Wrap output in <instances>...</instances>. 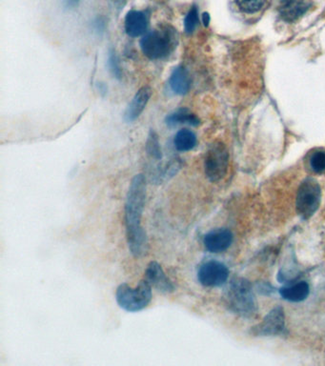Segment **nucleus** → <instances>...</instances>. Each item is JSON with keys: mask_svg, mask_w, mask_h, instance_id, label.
I'll return each instance as SVG.
<instances>
[{"mask_svg": "<svg viewBox=\"0 0 325 366\" xmlns=\"http://www.w3.org/2000/svg\"><path fill=\"white\" fill-rule=\"evenodd\" d=\"M144 278L157 291L171 293L175 290V285L163 271L161 265L156 261H151L146 268Z\"/></svg>", "mask_w": 325, "mask_h": 366, "instance_id": "1a4fd4ad", "label": "nucleus"}, {"mask_svg": "<svg viewBox=\"0 0 325 366\" xmlns=\"http://www.w3.org/2000/svg\"><path fill=\"white\" fill-rule=\"evenodd\" d=\"M171 90L177 94H186L191 88V77L185 67L178 66L171 74L169 79Z\"/></svg>", "mask_w": 325, "mask_h": 366, "instance_id": "4468645a", "label": "nucleus"}, {"mask_svg": "<svg viewBox=\"0 0 325 366\" xmlns=\"http://www.w3.org/2000/svg\"><path fill=\"white\" fill-rule=\"evenodd\" d=\"M145 148H146V152L150 157L156 160H160L162 158V151H161V146L159 143L158 136L154 130H151L149 132V135L146 140Z\"/></svg>", "mask_w": 325, "mask_h": 366, "instance_id": "a211bd4d", "label": "nucleus"}, {"mask_svg": "<svg viewBox=\"0 0 325 366\" xmlns=\"http://www.w3.org/2000/svg\"><path fill=\"white\" fill-rule=\"evenodd\" d=\"M310 165L315 173L322 174L325 172V152L317 151L310 158Z\"/></svg>", "mask_w": 325, "mask_h": 366, "instance_id": "4be33fe9", "label": "nucleus"}, {"mask_svg": "<svg viewBox=\"0 0 325 366\" xmlns=\"http://www.w3.org/2000/svg\"><path fill=\"white\" fill-rule=\"evenodd\" d=\"M108 63L109 70L111 74L114 76V77L120 79L122 77V69L120 67L118 58L115 52V50L110 49L108 54Z\"/></svg>", "mask_w": 325, "mask_h": 366, "instance_id": "412c9836", "label": "nucleus"}, {"mask_svg": "<svg viewBox=\"0 0 325 366\" xmlns=\"http://www.w3.org/2000/svg\"><path fill=\"white\" fill-rule=\"evenodd\" d=\"M266 0H236L241 11L247 14H253L260 11L264 7Z\"/></svg>", "mask_w": 325, "mask_h": 366, "instance_id": "aec40b11", "label": "nucleus"}, {"mask_svg": "<svg viewBox=\"0 0 325 366\" xmlns=\"http://www.w3.org/2000/svg\"><path fill=\"white\" fill-rule=\"evenodd\" d=\"M147 196V183L144 175L139 174L130 183L125 202V226L129 250L135 258L146 255L148 237L141 226V217Z\"/></svg>", "mask_w": 325, "mask_h": 366, "instance_id": "f257e3e1", "label": "nucleus"}, {"mask_svg": "<svg viewBox=\"0 0 325 366\" xmlns=\"http://www.w3.org/2000/svg\"><path fill=\"white\" fill-rule=\"evenodd\" d=\"M178 43L177 30L171 26L161 27L147 32L140 40V49L143 55L151 61L167 58Z\"/></svg>", "mask_w": 325, "mask_h": 366, "instance_id": "f03ea898", "label": "nucleus"}, {"mask_svg": "<svg viewBox=\"0 0 325 366\" xmlns=\"http://www.w3.org/2000/svg\"><path fill=\"white\" fill-rule=\"evenodd\" d=\"M229 276V270L223 263L217 260H209L201 265L198 278L203 286L218 287L223 285Z\"/></svg>", "mask_w": 325, "mask_h": 366, "instance_id": "0eeeda50", "label": "nucleus"}, {"mask_svg": "<svg viewBox=\"0 0 325 366\" xmlns=\"http://www.w3.org/2000/svg\"><path fill=\"white\" fill-rule=\"evenodd\" d=\"M228 161L229 154L225 145L219 141L211 144L204 160V170L207 179L212 183L222 180L227 172Z\"/></svg>", "mask_w": 325, "mask_h": 366, "instance_id": "39448f33", "label": "nucleus"}, {"mask_svg": "<svg viewBox=\"0 0 325 366\" xmlns=\"http://www.w3.org/2000/svg\"><path fill=\"white\" fill-rule=\"evenodd\" d=\"M224 298L227 306L236 314L250 317L256 312V302L252 286L244 278L232 280Z\"/></svg>", "mask_w": 325, "mask_h": 366, "instance_id": "20e7f679", "label": "nucleus"}, {"mask_svg": "<svg viewBox=\"0 0 325 366\" xmlns=\"http://www.w3.org/2000/svg\"><path fill=\"white\" fill-rule=\"evenodd\" d=\"M80 0H63L64 6L68 9H74L78 7V3Z\"/></svg>", "mask_w": 325, "mask_h": 366, "instance_id": "5701e85b", "label": "nucleus"}, {"mask_svg": "<svg viewBox=\"0 0 325 366\" xmlns=\"http://www.w3.org/2000/svg\"><path fill=\"white\" fill-rule=\"evenodd\" d=\"M309 2L306 0H281L279 14L287 22H294L309 10Z\"/></svg>", "mask_w": 325, "mask_h": 366, "instance_id": "f8f14e48", "label": "nucleus"}, {"mask_svg": "<svg viewBox=\"0 0 325 366\" xmlns=\"http://www.w3.org/2000/svg\"><path fill=\"white\" fill-rule=\"evenodd\" d=\"M202 23L205 27H207L210 23V15L208 13H203L202 15Z\"/></svg>", "mask_w": 325, "mask_h": 366, "instance_id": "b1692460", "label": "nucleus"}, {"mask_svg": "<svg viewBox=\"0 0 325 366\" xmlns=\"http://www.w3.org/2000/svg\"><path fill=\"white\" fill-rule=\"evenodd\" d=\"M165 123L169 128H175L179 124H189L192 126H199L201 124L200 119L193 113H191L186 108H180L170 115H168L165 119Z\"/></svg>", "mask_w": 325, "mask_h": 366, "instance_id": "2eb2a0df", "label": "nucleus"}, {"mask_svg": "<svg viewBox=\"0 0 325 366\" xmlns=\"http://www.w3.org/2000/svg\"><path fill=\"white\" fill-rule=\"evenodd\" d=\"M285 327V316L281 307H276L271 310L261 323L252 330L256 336L279 335Z\"/></svg>", "mask_w": 325, "mask_h": 366, "instance_id": "6e6552de", "label": "nucleus"}, {"mask_svg": "<svg viewBox=\"0 0 325 366\" xmlns=\"http://www.w3.org/2000/svg\"><path fill=\"white\" fill-rule=\"evenodd\" d=\"M152 93L153 92L149 86H144L137 92L124 113L125 122H135L140 117L145 107L147 106Z\"/></svg>", "mask_w": 325, "mask_h": 366, "instance_id": "9b49d317", "label": "nucleus"}, {"mask_svg": "<svg viewBox=\"0 0 325 366\" xmlns=\"http://www.w3.org/2000/svg\"><path fill=\"white\" fill-rule=\"evenodd\" d=\"M199 24V10L197 6H192L184 18V30L187 33H192Z\"/></svg>", "mask_w": 325, "mask_h": 366, "instance_id": "6ab92c4d", "label": "nucleus"}, {"mask_svg": "<svg viewBox=\"0 0 325 366\" xmlns=\"http://www.w3.org/2000/svg\"><path fill=\"white\" fill-rule=\"evenodd\" d=\"M148 26L146 15L140 11H130L125 17L124 28L126 33L131 37H138L142 35Z\"/></svg>", "mask_w": 325, "mask_h": 366, "instance_id": "ddd939ff", "label": "nucleus"}, {"mask_svg": "<svg viewBox=\"0 0 325 366\" xmlns=\"http://www.w3.org/2000/svg\"><path fill=\"white\" fill-rule=\"evenodd\" d=\"M279 292L284 300L292 303H299L308 297L309 285L305 281H299L293 285L282 287Z\"/></svg>", "mask_w": 325, "mask_h": 366, "instance_id": "dca6fc26", "label": "nucleus"}, {"mask_svg": "<svg viewBox=\"0 0 325 366\" xmlns=\"http://www.w3.org/2000/svg\"><path fill=\"white\" fill-rule=\"evenodd\" d=\"M174 145L178 152L191 151L197 145V136L191 130L182 129L175 136Z\"/></svg>", "mask_w": 325, "mask_h": 366, "instance_id": "f3484780", "label": "nucleus"}, {"mask_svg": "<svg viewBox=\"0 0 325 366\" xmlns=\"http://www.w3.org/2000/svg\"><path fill=\"white\" fill-rule=\"evenodd\" d=\"M152 288L151 284L145 278L141 279L136 287L122 283L117 289V303L127 312H140L151 303L153 297Z\"/></svg>", "mask_w": 325, "mask_h": 366, "instance_id": "7ed1b4c3", "label": "nucleus"}, {"mask_svg": "<svg viewBox=\"0 0 325 366\" xmlns=\"http://www.w3.org/2000/svg\"><path fill=\"white\" fill-rule=\"evenodd\" d=\"M233 242L230 230L225 228L215 229L204 236L203 244L211 253H221L227 250Z\"/></svg>", "mask_w": 325, "mask_h": 366, "instance_id": "9d476101", "label": "nucleus"}, {"mask_svg": "<svg viewBox=\"0 0 325 366\" xmlns=\"http://www.w3.org/2000/svg\"><path fill=\"white\" fill-rule=\"evenodd\" d=\"M322 190L319 183L307 179L301 183L296 196V211L304 219L310 218L319 209Z\"/></svg>", "mask_w": 325, "mask_h": 366, "instance_id": "423d86ee", "label": "nucleus"}]
</instances>
